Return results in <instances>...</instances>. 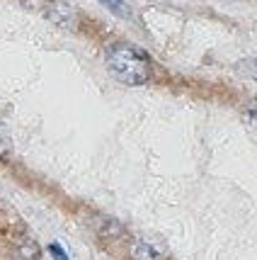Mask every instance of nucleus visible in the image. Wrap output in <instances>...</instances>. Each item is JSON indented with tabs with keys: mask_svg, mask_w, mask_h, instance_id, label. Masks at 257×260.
Wrapping results in <instances>:
<instances>
[{
	"mask_svg": "<svg viewBox=\"0 0 257 260\" xmlns=\"http://www.w3.org/2000/svg\"><path fill=\"white\" fill-rule=\"evenodd\" d=\"M107 68L124 85H143L151 78V61L131 44H114L107 49Z\"/></svg>",
	"mask_w": 257,
	"mask_h": 260,
	"instance_id": "nucleus-1",
	"label": "nucleus"
},
{
	"mask_svg": "<svg viewBox=\"0 0 257 260\" xmlns=\"http://www.w3.org/2000/svg\"><path fill=\"white\" fill-rule=\"evenodd\" d=\"M131 255L136 260H163V253L156 246L145 243V241H136L134 246H131Z\"/></svg>",
	"mask_w": 257,
	"mask_h": 260,
	"instance_id": "nucleus-2",
	"label": "nucleus"
},
{
	"mask_svg": "<svg viewBox=\"0 0 257 260\" xmlns=\"http://www.w3.org/2000/svg\"><path fill=\"white\" fill-rule=\"evenodd\" d=\"M100 3L107 8V10H112L114 15H122V17L129 15V8H126V3H124V0H100Z\"/></svg>",
	"mask_w": 257,
	"mask_h": 260,
	"instance_id": "nucleus-3",
	"label": "nucleus"
},
{
	"mask_svg": "<svg viewBox=\"0 0 257 260\" xmlns=\"http://www.w3.org/2000/svg\"><path fill=\"white\" fill-rule=\"evenodd\" d=\"M10 153V136L5 132V126L0 124V158H5Z\"/></svg>",
	"mask_w": 257,
	"mask_h": 260,
	"instance_id": "nucleus-4",
	"label": "nucleus"
},
{
	"mask_svg": "<svg viewBox=\"0 0 257 260\" xmlns=\"http://www.w3.org/2000/svg\"><path fill=\"white\" fill-rule=\"evenodd\" d=\"M49 253L54 255V260H70L66 253H63V248H61L58 243H51V246H49Z\"/></svg>",
	"mask_w": 257,
	"mask_h": 260,
	"instance_id": "nucleus-5",
	"label": "nucleus"
},
{
	"mask_svg": "<svg viewBox=\"0 0 257 260\" xmlns=\"http://www.w3.org/2000/svg\"><path fill=\"white\" fill-rule=\"evenodd\" d=\"M247 119H250V122H252V124L257 126V102H255V105H250V107H247Z\"/></svg>",
	"mask_w": 257,
	"mask_h": 260,
	"instance_id": "nucleus-6",
	"label": "nucleus"
}]
</instances>
